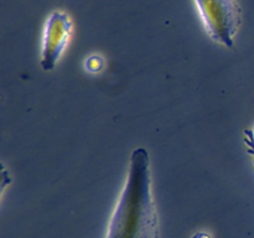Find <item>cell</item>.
<instances>
[{"mask_svg":"<svg viewBox=\"0 0 254 238\" xmlns=\"http://www.w3.org/2000/svg\"><path fill=\"white\" fill-rule=\"evenodd\" d=\"M245 140H248L251 144L254 146V130L252 129H246L245 130V136H243Z\"/></svg>","mask_w":254,"mask_h":238,"instance_id":"5","label":"cell"},{"mask_svg":"<svg viewBox=\"0 0 254 238\" xmlns=\"http://www.w3.org/2000/svg\"><path fill=\"white\" fill-rule=\"evenodd\" d=\"M243 140H245V139H243ZM245 144H246V146H247V151L251 154V155H252L253 165H254V146L248 140H245Z\"/></svg>","mask_w":254,"mask_h":238,"instance_id":"6","label":"cell"},{"mask_svg":"<svg viewBox=\"0 0 254 238\" xmlns=\"http://www.w3.org/2000/svg\"><path fill=\"white\" fill-rule=\"evenodd\" d=\"M71 27V20L64 12L54 11L49 17L45 27L40 60V66L44 71H52L56 67L68 44Z\"/></svg>","mask_w":254,"mask_h":238,"instance_id":"3","label":"cell"},{"mask_svg":"<svg viewBox=\"0 0 254 238\" xmlns=\"http://www.w3.org/2000/svg\"><path fill=\"white\" fill-rule=\"evenodd\" d=\"M106 238H158L150 163L144 148H136L131 153L128 178L112 215Z\"/></svg>","mask_w":254,"mask_h":238,"instance_id":"1","label":"cell"},{"mask_svg":"<svg viewBox=\"0 0 254 238\" xmlns=\"http://www.w3.org/2000/svg\"><path fill=\"white\" fill-rule=\"evenodd\" d=\"M87 66H88L91 71H98L102 67V59H99V57H91L87 61Z\"/></svg>","mask_w":254,"mask_h":238,"instance_id":"4","label":"cell"},{"mask_svg":"<svg viewBox=\"0 0 254 238\" xmlns=\"http://www.w3.org/2000/svg\"><path fill=\"white\" fill-rule=\"evenodd\" d=\"M206 31L218 44L233 47L241 24V9L236 0H195Z\"/></svg>","mask_w":254,"mask_h":238,"instance_id":"2","label":"cell"}]
</instances>
